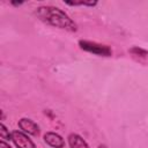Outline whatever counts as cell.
<instances>
[{
    "instance_id": "1",
    "label": "cell",
    "mask_w": 148,
    "mask_h": 148,
    "mask_svg": "<svg viewBox=\"0 0 148 148\" xmlns=\"http://www.w3.org/2000/svg\"><path fill=\"white\" fill-rule=\"evenodd\" d=\"M36 15L38 18L50 25L65 29L67 31H76L75 22L61 9L53 6H40L36 9Z\"/></svg>"
},
{
    "instance_id": "2",
    "label": "cell",
    "mask_w": 148,
    "mask_h": 148,
    "mask_svg": "<svg viewBox=\"0 0 148 148\" xmlns=\"http://www.w3.org/2000/svg\"><path fill=\"white\" fill-rule=\"evenodd\" d=\"M79 45L82 50L97 54V56H103V57H109L111 56L112 51L108 45H103V44H98L95 42H89V40H80Z\"/></svg>"
},
{
    "instance_id": "3",
    "label": "cell",
    "mask_w": 148,
    "mask_h": 148,
    "mask_svg": "<svg viewBox=\"0 0 148 148\" xmlns=\"http://www.w3.org/2000/svg\"><path fill=\"white\" fill-rule=\"evenodd\" d=\"M10 140H13L17 148H36L35 143L28 138V135L21 131H13Z\"/></svg>"
},
{
    "instance_id": "4",
    "label": "cell",
    "mask_w": 148,
    "mask_h": 148,
    "mask_svg": "<svg viewBox=\"0 0 148 148\" xmlns=\"http://www.w3.org/2000/svg\"><path fill=\"white\" fill-rule=\"evenodd\" d=\"M17 125H18V127L24 133H28V134H31V135H38L39 134V127H38V125L35 121H32L31 119L22 118V119L18 120Z\"/></svg>"
},
{
    "instance_id": "5",
    "label": "cell",
    "mask_w": 148,
    "mask_h": 148,
    "mask_svg": "<svg viewBox=\"0 0 148 148\" xmlns=\"http://www.w3.org/2000/svg\"><path fill=\"white\" fill-rule=\"evenodd\" d=\"M44 141L53 148H64L65 147L64 139L54 132H46L44 134Z\"/></svg>"
},
{
    "instance_id": "6",
    "label": "cell",
    "mask_w": 148,
    "mask_h": 148,
    "mask_svg": "<svg viewBox=\"0 0 148 148\" xmlns=\"http://www.w3.org/2000/svg\"><path fill=\"white\" fill-rule=\"evenodd\" d=\"M68 143L71 148H89L88 143L76 133H71L68 135Z\"/></svg>"
},
{
    "instance_id": "7",
    "label": "cell",
    "mask_w": 148,
    "mask_h": 148,
    "mask_svg": "<svg viewBox=\"0 0 148 148\" xmlns=\"http://www.w3.org/2000/svg\"><path fill=\"white\" fill-rule=\"evenodd\" d=\"M67 5L71 6H95L96 1H65Z\"/></svg>"
},
{
    "instance_id": "8",
    "label": "cell",
    "mask_w": 148,
    "mask_h": 148,
    "mask_svg": "<svg viewBox=\"0 0 148 148\" xmlns=\"http://www.w3.org/2000/svg\"><path fill=\"white\" fill-rule=\"evenodd\" d=\"M0 136L2 139H6V140L12 139V133H9V131L7 130V127L2 123L0 124Z\"/></svg>"
},
{
    "instance_id": "9",
    "label": "cell",
    "mask_w": 148,
    "mask_h": 148,
    "mask_svg": "<svg viewBox=\"0 0 148 148\" xmlns=\"http://www.w3.org/2000/svg\"><path fill=\"white\" fill-rule=\"evenodd\" d=\"M0 148H12V147H10L8 143H6L3 140H1V141H0Z\"/></svg>"
},
{
    "instance_id": "10",
    "label": "cell",
    "mask_w": 148,
    "mask_h": 148,
    "mask_svg": "<svg viewBox=\"0 0 148 148\" xmlns=\"http://www.w3.org/2000/svg\"><path fill=\"white\" fill-rule=\"evenodd\" d=\"M98 148H106V147H105L104 145H99V147H98Z\"/></svg>"
}]
</instances>
